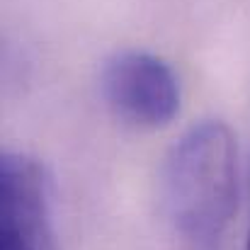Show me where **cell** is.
Returning a JSON list of instances; mask_svg holds the SVG:
<instances>
[{
  "instance_id": "6da1fadb",
  "label": "cell",
  "mask_w": 250,
  "mask_h": 250,
  "mask_svg": "<svg viewBox=\"0 0 250 250\" xmlns=\"http://www.w3.org/2000/svg\"><path fill=\"white\" fill-rule=\"evenodd\" d=\"M161 204L182 250H221L238 207V148L224 122H202L172 146Z\"/></svg>"
},
{
  "instance_id": "3957f363",
  "label": "cell",
  "mask_w": 250,
  "mask_h": 250,
  "mask_svg": "<svg viewBox=\"0 0 250 250\" xmlns=\"http://www.w3.org/2000/svg\"><path fill=\"white\" fill-rule=\"evenodd\" d=\"M49 180L22 153L0 163V250H59L51 224Z\"/></svg>"
},
{
  "instance_id": "7a4b0ae2",
  "label": "cell",
  "mask_w": 250,
  "mask_h": 250,
  "mask_svg": "<svg viewBox=\"0 0 250 250\" xmlns=\"http://www.w3.org/2000/svg\"><path fill=\"white\" fill-rule=\"evenodd\" d=\"M102 95L112 112L141 129H161L180 109V83L163 59L122 51L102 71Z\"/></svg>"
},
{
  "instance_id": "277c9868",
  "label": "cell",
  "mask_w": 250,
  "mask_h": 250,
  "mask_svg": "<svg viewBox=\"0 0 250 250\" xmlns=\"http://www.w3.org/2000/svg\"><path fill=\"white\" fill-rule=\"evenodd\" d=\"M248 250H250V236H248Z\"/></svg>"
}]
</instances>
